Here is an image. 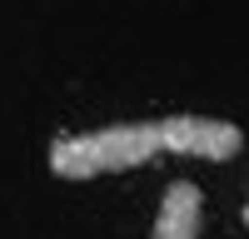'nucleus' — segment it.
Returning <instances> with one entry per match:
<instances>
[{
	"label": "nucleus",
	"instance_id": "nucleus-1",
	"mask_svg": "<svg viewBox=\"0 0 249 239\" xmlns=\"http://www.w3.org/2000/svg\"><path fill=\"white\" fill-rule=\"evenodd\" d=\"M244 150V130L234 120L214 115H164V120H135V125H110V130H75L50 139V174L55 179H100V174H124L140 165L175 154V159H204L224 165Z\"/></svg>",
	"mask_w": 249,
	"mask_h": 239
},
{
	"label": "nucleus",
	"instance_id": "nucleus-2",
	"mask_svg": "<svg viewBox=\"0 0 249 239\" xmlns=\"http://www.w3.org/2000/svg\"><path fill=\"white\" fill-rule=\"evenodd\" d=\"M199 224H204V194L190 179H175L164 189L160 209H155V224H150V239H199Z\"/></svg>",
	"mask_w": 249,
	"mask_h": 239
},
{
	"label": "nucleus",
	"instance_id": "nucleus-3",
	"mask_svg": "<svg viewBox=\"0 0 249 239\" xmlns=\"http://www.w3.org/2000/svg\"><path fill=\"white\" fill-rule=\"evenodd\" d=\"M244 229H249V199H244Z\"/></svg>",
	"mask_w": 249,
	"mask_h": 239
}]
</instances>
